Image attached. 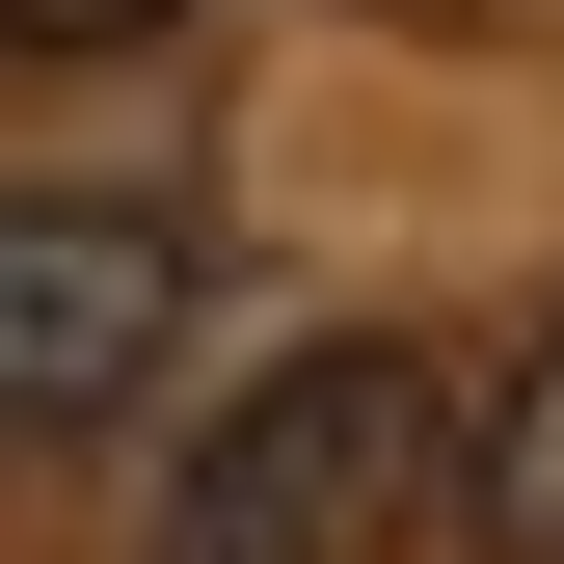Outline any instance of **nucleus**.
Segmentation results:
<instances>
[{
    "label": "nucleus",
    "instance_id": "obj_2",
    "mask_svg": "<svg viewBox=\"0 0 564 564\" xmlns=\"http://www.w3.org/2000/svg\"><path fill=\"white\" fill-rule=\"evenodd\" d=\"M162 323H188L162 216H108V188H28V216H0V403H28V431H108V403L162 377Z\"/></svg>",
    "mask_w": 564,
    "mask_h": 564
},
{
    "label": "nucleus",
    "instance_id": "obj_3",
    "mask_svg": "<svg viewBox=\"0 0 564 564\" xmlns=\"http://www.w3.org/2000/svg\"><path fill=\"white\" fill-rule=\"evenodd\" d=\"M457 511H484V564H564V296H538L511 377H484V484Z\"/></svg>",
    "mask_w": 564,
    "mask_h": 564
},
{
    "label": "nucleus",
    "instance_id": "obj_4",
    "mask_svg": "<svg viewBox=\"0 0 564 564\" xmlns=\"http://www.w3.org/2000/svg\"><path fill=\"white\" fill-rule=\"evenodd\" d=\"M0 28H28V54H134L162 0H0Z\"/></svg>",
    "mask_w": 564,
    "mask_h": 564
},
{
    "label": "nucleus",
    "instance_id": "obj_1",
    "mask_svg": "<svg viewBox=\"0 0 564 564\" xmlns=\"http://www.w3.org/2000/svg\"><path fill=\"white\" fill-rule=\"evenodd\" d=\"M484 484V431H457V377L403 323H323V349H269V377L188 431V484H162V564H403Z\"/></svg>",
    "mask_w": 564,
    "mask_h": 564
}]
</instances>
